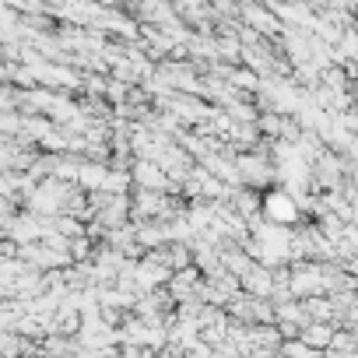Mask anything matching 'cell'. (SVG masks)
I'll return each mask as SVG.
<instances>
[{
  "label": "cell",
  "instance_id": "1",
  "mask_svg": "<svg viewBox=\"0 0 358 358\" xmlns=\"http://www.w3.org/2000/svg\"><path fill=\"white\" fill-rule=\"evenodd\" d=\"M267 215H271V222H295L299 218V208H295V201L288 197V194H271L267 197Z\"/></svg>",
  "mask_w": 358,
  "mask_h": 358
}]
</instances>
